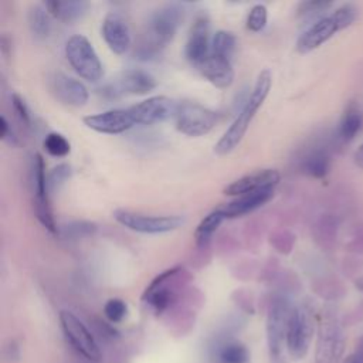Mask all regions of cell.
<instances>
[{
	"label": "cell",
	"mask_w": 363,
	"mask_h": 363,
	"mask_svg": "<svg viewBox=\"0 0 363 363\" xmlns=\"http://www.w3.org/2000/svg\"><path fill=\"white\" fill-rule=\"evenodd\" d=\"M27 21H28L30 31L35 38L44 40L48 37L51 30V23H50L48 10L45 9V6H40V4L31 6L28 9Z\"/></svg>",
	"instance_id": "cell-27"
},
{
	"label": "cell",
	"mask_w": 363,
	"mask_h": 363,
	"mask_svg": "<svg viewBox=\"0 0 363 363\" xmlns=\"http://www.w3.org/2000/svg\"><path fill=\"white\" fill-rule=\"evenodd\" d=\"M313 336V319L311 312L303 306L292 308L286 336L285 346L292 359H302L308 350Z\"/></svg>",
	"instance_id": "cell-9"
},
{
	"label": "cell",
	"mask_w": 363,
	"mask_h": 363,
	"mask_svg": "<svg viewBox=\"0 0 363 363\" xmlns=\"http://www.w3.org/2000/svg\"><path fill=\"white\" fill-rule=\"evenodd\" d=\"M50 88L57 99L71 106H82L89 98V92L81 81L62 72H57L50 78Z\"/></svg>",
	"instance_id": "cell-18"
},
{
	"label": "cell",
	"mask_w": 363,
	"mask_h": 363,
	"mask_svg": "<svg viewBox=\"0 0 363 363\" xmlns=\"http://www.w3.org/2000/svg\"><path fill=\"white\" fill-rule=\"evenodd\" d=\"M292 308L285 298H275L268 309L267 316V339L269 346V353L275 359L279 357L282 347L285 345L286 328L289 322Z\"/></svg>",
	"instance_id": "cell-12"
},
{
	"label": "cell",
	"mask_w": 363,
	"mask_h": 363,
	"mask_svg": "<svg viewBox=\"0 0 363 363\" xmlns=\"http://www.w3.org/2000/svg\"><path fill=\"white\" fill-rule=\"evenodd\" d=\"M96 231V225L91 221H68L58 227V234L67 240H79L92 235Z\"/></svg>",
	"instance_id": "cell-29"
},
{
	"label": "cell",
	"mask_w": 363,
	"mask_h": 363,
	"mask_svg": "<svg viewBox=\"0 0 363 363\" xmlns=\"http://www.w3.org/2000/svg\"><path fill=\"white\" fill-rule=\"evenodd\" d=\"M101 33L109 50L118 55L125 54L132 45V35L128 21L118 11H109L104 17Z\"/></svg>",
	"instance_id": "cell-15"
},
{
	"label": "cell",
	"mask_w": 363,
	"mask_h": 363,
	"mask_svg": "<svg viewBox=\"0 0 363 363\" xmlns=\"http://www.w3.org/2000/svg\"><path fill=\"white\" fill-rule=\"evenodd\" d=\"M208 363H251V356L240 340L224 339L210 349Z\"/></svg>",
	"instance_id": "cell-22"
},
{
	"label": "cell",
	"mask_w": 363,
	"mask_h": 363,
	"mask_svg": "<svg viewBox=\"0 0 363 363\" xmlns=\"http://www.w3.org/2000/svg\"><path fill=\"white\" fill-rule=\"evenodd\" d=\"M345 336L339 320L332 313H325L319 323L315 363H342Z\"/></svg>",
	"instance_id": "cell-7"
},
{
	"label": "cell",
	"mask_w": 363,
	"mask_h": 363,
	"mask_svg": "<svg viewBox=\"0 0 363 363\" xmlns=\"http://www.w3.org/2000/svg\"><path fill=\"white\" fill-rule=\"evenodd\" d=\"M267 18H268L267 7L264 4H255V6L251 7V10L248 13L247 28L254 31V33H258L265 27Z\"/></svg>",
	"instance_id": "cell-33"
},
{
	"label": "cell",
	"mask_w": 363,
	"mask_h": 363,
	"mask_svg": "<svg viewBox=\"0 0 363 363\" xmlns=\"http://www.w3.org/2000/svg\"><path fill=\"white\" fill-rule=\"evenodd\" d=\"M60 325L67 342L74 350L92 362H98L101 359V350L95 337L78 316L69 311H61Z\"/></svg>",
	"instance_id": "cell-11"
},
{
	"label": "cell",
	"mask_w": 363,
	"mask_h": 363,
	"mask_svg": "<svg viewBox=\"0 0 363 363\" xmlns=\"http://www.w3.org/2000/svg\"><path fill=\"white\" fill-rule=\"evenodd\" d=\"M174 123L179 132L187 136L207 135L217 123V113L197 102H180L174 112Z\"/></svg>",
	"instance_id": "cell-8"
},
{
	"label": "cell",
	"mask_w": 363,
	"mask_h": 363,
	"mask_svg": "<svg viewBox=\"0 0 363 363\" xmlns=\"http://www.w3.org/2000/svg\"><path fill=\"white\" fill-rule=\"evenodd\" d=\"M281 180V174L275 169H264L257 170L254 173L245 174L233 183H230L224 193L228 196H242L254 191H259L264 189H275Z\"/></svg>",
	"instance_id": "cell-17"
},
{
	"label": "cell",
	"mask_w": 363,
	"mask_h": 363,
	"mask_svg": "<svg viewBox=\"0 0 363 363\" xmlns=\"http://www.w3.org/2000/svg\"><path fill=\"white\" fill-rule=\"evenodd\" d=\"M225 220V216L223 213V210L218 207L216 210H213L211 213H208L197 225L196 231H194V241L199 247H206L213 234L217 231V228L220 227V224Z\"/></svg>",
	"instance_id": "cell-26"
},
{
	"label": "cell",
	"mask_w": 363,
	"mask_h": 363,
	"mask_svg": "<svg viewBox=\"0 0 363 363\" xmlns=\"http://www.w3.org/2000/svg\"><path fill=\"white\" fill-rule=\"evenodd\" d=\"M274 193H275V189H264L259 191L242 194V196H238L235 200L224 204L220 208L223 210L225 218L241 217L262 207L265 203H268L274 197Z\"/></svg>",
	"instance_id": "cell-19"
},
{
	"label": "cell",
	"mask_w": 363,
	"mask_h": 363,
	"mask_svg": "<svg viewBox=\"0 0 363 363\" xmlns=\"http://www.w3.org/2000/svg\"><path fill=\"white\" fill-rule=\"evenodd\" d=\"M177 104L164 95L150 96L129 106L136 125H155L163 122L170 116H174Z\"/></svg>",
	"instance_id": "cell-13"
},
{
	"label": "cell",
	"mask_w": 363,
	"mask_h": 363,
	"mask_svg": "<svg viewBox=\"0 0 363 363\" xmlns=\"http://www.w3.org/2000/svg\"><path fill=\"white\" fill-rule=\"evenodd\" d=\"M357 17V9L352 3L336 7L330 14L318 18L296 40V51L301 54L311 52L330 40L336 33L347 28Z\"/></svg>",
	"instance_id": "cell-3"
},
{
	"label": "cell",
	"mask_w": 363,
	"mask_h": 363,
	"mask_svg": "<svg viewBox=\"0 0 363 363\" xmlns=\"http://www.w3.org/2000/svg\"><path fill=\"white\" fill-rule=\"evenodd\" d=\"M211 52V38H210V21L206 14H200L194 18L190 28L189 38L186 43V57L187 60L199 67Z\"/></svg>",
	"instance_id": "cell-16"
},
{
	"label": "cell",
	"mask_w": 363,
	"mask_h": 363,
	"mask_svg": "<svg viewBox=\"0 0 363 363\" xmlns=\"http://www.w3.org/2000/svg\"><path fill=\"white\" fill-rule=\"evenodd\" d=\"M44 6L50 14H52L55 18L65 23H71L82 18L89 9V3L85 0H68V1L55 0V1H47Z\"/></svg>",
	"instance_id": "cell-23"
},
{
	"label": "cell",
	"mask_w": 363,
	"mask_h": 363,
	"mask_svg": "<svg viewBox=\"0 0 363 363\" xmlns=\"http://www.w3.org/2000/svg\"><path fill=\"white\" fill-rule=\"evenodd\" d=\"M354 163L363 169V143L357 147V150L354 152Z\"/></svg>",
	"instance_id": "cell-37"
},
{
	"label": "cell",
	"mask_w": 363,
	"mask_h": 363,
	"mask_svg": "<svg viewBox=\"0 0 363 363\" xmlns=\"http://www.w3.org/2000/svg\"><path fill=\"white\" fill-rule=\"evenodd\" d=\"M333 6V1H303L298 6V16L301 17H313L316 14H320L322 11H326Z\"/></svg>",
	"instance_id": "cell-34"
},
{
	"label": "cell",
	"mask_w": 363,
	"mask_h": 363,
	"mask_svg": "<svg viewBox=\"0 0 363 363\" xmlns=\"http://www.w3.org/2000/svg\"><path fill=\"white\" fill-rule=\"evenodd\" d=\"M82 121L85 126H88L89 129L99 133H106V135H119L136 125L135 118L129 108L111 109L106 112L88 115Z\"/></svg>",
	"instance_id": "cell-14"
},
{
	"label": "cell",
	"mask_w": 363,
	"mask_h": 363,
	"mask_svg": "<svg viewBox=\"0 0 363 363\" xmlns=\"http://www.w3.org/2000/svg\"><path fill=\"white\" fill-rule=\"evenodd\" d=\"M186 275V269L180 265L159 274L143 292L142 299L146 306L155 315H162L166 312L177 301Z\"/></svg>",
	"instance_id": "cell-4"
},
{
	"label": "cell",
	"mask_w": 363,
	"mask_h": 363,
	"mask_svg": "<svg viewBox=\"0 0 363 363\" xmlns=\"http://www.w3.org/2000/svg\"><path fill=\"white\" fill-rule=\"evenodd\" d=\"M362 125H363L362 112L359 111V108L356 105L350 104L345 109V112L342 113V118L339 121V126H337L339 139L343 142H350L359 133Z\"/></svg>",
	"instance_id": "cell-25"
},
{
	"label": "cell",
	"mask_w": 363,
	"mask_h": 363,
	"mask_svg": "<svg viewBox=\"0 0 363 363\" xmlns=\"http://www.w3.org/2000/svg\"><path fill=\"white\" fill-rule=\"evenodd\" d=\"M0 138L9 145H17V136L4 116L0 118Z\"/></svg>",
	"instance_id": "cell-36"
},
{
	"label": "cell",
	"mask_w": 363,
	"mask_h": 363,
	"mask_svg": "<svg viewBox=\"0 0 363 363\" xmlns=\"http://www.w3.org/2000/svg\"><path fill=\"white\" fill-rule=\"evenodd\" d=\"M43 145H44L45 152L54 157H64L71 150V145H69L68 139L57 132L48 133L44 139Z\"/></svg>",
	"instance_id": "cell-30"
},
{
	"label": "cell",
	"mask_w": 363,
	"mask_h": 363,
	"mask_svg": "<svg viewBox=\"0 0 363 363\" xmlns=\"http://www.w3.org/2000/svg\"><path fill=\"white\" fill-rule=\"evenodd\" d=\"M197 69L208 82H211L214 86L221 89L228 88L234 81V69H233L231 61L225 58H220L210 54L197 67Z\"/></svg>",
	"instance_id": "cell-21"
},
{
	"label": "cell",
	"mask_w": 363,
	"mask_h": 363,
	"mask_svg": "<svg viewBox=\"0 0 363 363\" xmlns=\"http://www.w3.org/2000/svg\"><path fill=\"white\" fill-rule=\"evenodd\" d=\"M115 86L119 92L130 95H145L157 86V81L150 72L142 68H129L119 75Z\"/></svg>",
	"instance_id": "cell-20"
},
{
	"label": "cell",
	"mask_w": 363,
	"mask_h": 363,
	"mask_svg": "<svg viewBox=\"0 0 363 363\" xmlns=\"http://www.w3.org/2000/svg\"><path fill=\"white\" fill-rule=\"evenodd\" d=\"M11 105L18 116V119L27 126L30 128L33 123V116H31V111L28 108V105L26 104L24 98L20 96L18 94H11Z\"/></svg>",
	"instance_id": "cell-35"
},
{
	"label": "cell",
	"mask_w": 363,
	"mask_h": 363,
	"mask_svg": "<svg viewBox=\"0 0 363 363\" xmlns=\"http://www.w3.org/2000/svg\"><path fill=\"white\" fill-rule=\"evenodd\" d=\"M272 85V77L268 69H264L258 74L257 81L252 86V91L250 96L247 98L244 106L241 108L237 118L233 121L230 128L224 132V135L220 138V140L214 145V152L220 156L231 153L242 140L244 135L248 130V126L251 121L254 119L257 111L264 104L265 98L268 96V92Z\"/></svg>",
	"instance_id": "cell-1"
},
{
	"label": "cell",
	"mask_w": 363,
	"mask_h": 363,
	"mask_svg": "<svg viewBox=\"0 0 363 363\" xmlns=\"http://www.w3.org/2000/svg\"><path fill=\"white\" fill-rule=\"evenodd\" d=\"M65 55L69 65L81 78L89 82H96L102 78V62L95 48L85 35H71L65 44Z\"/></svg>",
	"instance_id": "cell-5"
},
{
	"label": "cell",
	"mask_w": 363,
	"mask_h": 363,
	"mask_svg": "<svg viewBox=\"0 0 363 363\" xmlns=\"http://www.w3.org/2000/svg\"><path fill=\"white\" fill-rule=\"evenodd\" d=\"M235 47H237L235 35L230 31L218 30L211 38V52L210 54L231 61Z\"/></svg>",
	"instance_id": "cell-28"
},
{
	"label": "cell",
	"mask_w": 363,
	"mask_h": 363,
	"mask_svg": "<svg viewBox=\"0 0 363 363\" xmlns=\"http://www.w3.org/2000/svg\"><path fill=\"white\" fill-rule=\"evenodd\" d=\"M182 20L183 9L179 4H166L157 9L147 21L136 54L143 60L157 55L173 40Z\"/></svg>",
	"instance_id": "cell-2"
},
{
	"label": "cell",
	"mask_w": 363,
	"mask_h": 363,
	"mask_svg": "<svg viewBox=\"0 0 363 363\" xmlns=\"http://www.w3.org/2000/svg\"><path fill=\"white\" fill-rule=\"evenodd\" d=\"M31 187H33V207L38 221L51 233L58 234V225L54 220L50 190L47 184V173L44 159L40 153H35L31 160Z\"/></svg>",
	"instance_id": "cell-6"
},
{
	"label": "cell",
	"mask_w": 363,
	"mask_h": 363,
	"mask_svg": "<svg viewBox=\"0 0 363 363\" xmlns=\"http://www.w3.org/2000/svg\"><path fill=\"white\" fill-rule=\"evenodd\" d=\"M342 363H360V357L357 354H350Z\"/></svg>",
	"instance_id": "cell-38"
},
{
	"label": "cell",
	"mask_w": 363,
	"mask_h": 363,
	"mask_svg": "<svg viewBox=\"0 0 363 363\" xmlns=\"http://www.w3.org/2000/svg\"><path fill=\"white\" fill-rule=\"evenodd\" d=\"M330 169V156L323 149L311 150L301 162V170L315 179H323Z\"/></svg>",
	"instance_id": "cell-24"
},
{
	"label": "cell",
	"mask_w": 363,
	"mask_h": 363,
	"mask_svg": "<svg viewBox=\"0 0 363 363\" xmlns=\"http://www.w3.org/2000/svg\"><path fill=\"white\" fill-rule=\"evenodd\" d=\"M113 218L123 227L143 234H163L177 230L184 218L182 216H149L128 210H115Z\"/></svg>",
	"instance_id": "cell-10"
},
{
	"label": "cell",
	"mask_w": 363,
	"mask_h": 363,
	"mask_svg": "<svg viewBox=\"0 0 363 363\" xmlns=\"http://www.w3.org/2000/svg\"><path fill=\"white\" fill-rule=\"evenodd\" d=\"M71 174L72 170L68 163H61L52 167L51 172L47 174V184L50 193H55L57 190H60V187L71 177Z\"/></svg>",
	"instance_id": "cell-31"
},
{
	"label": "cell",
	"mask_w": 363,
	"mask_h": 363,
	"mask_svg": "<svg viewBox=\"0 0 363 363\" xmlns=\"http://www.w3.org/2000/svg\"><path fill=\"white\" fill-rule=\"evenodd\" d=\"M104 313L106 319L112 323L122 322L128 315V306L126 303L119 298H111L104 305Z\"/></svg>",
	"instance_id": "cell-32"
}]
</instances>
